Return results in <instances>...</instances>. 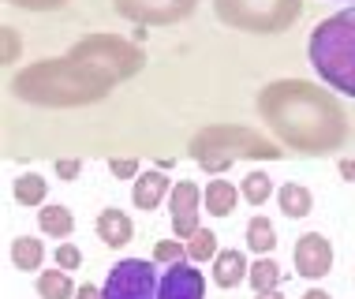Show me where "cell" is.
Wrapping results in <instances>:
<instances>
[{
  "instance_id": "1",
  "label": "cell",
  "mask_w": 355,
  "mask_h": 299,
  "mask_svg": "<svg viewBox=\"0 0 355 299\" xmlns=\"http://www.w3.org/2000/svg\"><path fill=\"white\" fill-rule=\"evenodd\" d=\"M258 117L284 146L300 153H333L348 142V117L329 90L306 79H277L258 94Z\"/></svg>"
},
{
  "instance_id": "2",
  "label": "cell",
  "mask_w": 355,
  "mask_h": 299,
  "mask_svg": "<svg viewBox=\"0 0 355 299\" xmlns=\"http://www.w3.org/2000/svg\"><path fill=\"white\" fill-rule=\"evenodd\" d=\"M109 75L101 67L75 60V56H60V60H37L12 79V94L19 101L31 105H49V109H75V105H94L109 98L112 90Z\"/></svg>"
},
{
  "instance_id": "3",
  "label": "cell",
  "mask_w": 355,
  "mask_h": 299,
  "mask_svg": "<svg viewBox=\"0 0 355 299\" xmlns=\"http://www.w3.org/2000/svg\"><path fill=\"white\" fill-rule=\"evenodd\" d=\"M306 56L333 90L355 98V8H344V12L322 19L311 31Z\"/></svg>"
},
{
  "instance_id": "4",
  "label": "cell",
  "mask_w": 355,
  "mask_h": 299,
  "mask_svg": "<svg viewBox=\"0 0 355 299\" xmlns=\"http://www.w3.org/2000/svg\"><path fill=\"white\" fill-rule=\"evenodd\" d=\"M191 157L198 161L206 172L220 176L225 169H232V161H277L281 150L277 142L262 139L251 128H239V123H214V128L198 131L191 139Z\"/></svg>"
},
{
  "instance_id": "5",
  "label": "cell",
  "mask_w": 355,
  "mask_h": 299,
  "mask_svg": "<svg viewBox=\"0 0 355 299\" xmlns=\"http://www.w3.org/2000/svg\"><path fill=\"white\" fill-rule=\"evenodd\" d=\"M225 26L247 34H281L303 15V0H214Z\"/></svg>"
},
{
  "instance_id": "6",
  "label": "cell",
  "mask_w": 355,
  "mask_h": 299,
  "mask_svg": "<svg viewBox=\"0 0 355 299\" xmlns=\"http://www.w3.org/2000/svg\"><path fill=\"white\" fill-rule=\"evenodd\" d=\"M68 56L101 67L112 83H123V79H131V75H139L142 64H146V56H142L139 45L123 42V37H116V34H90V37H83V42L71 45Z\"/></svg>"
},
{
  "instance_id": "7",
  "label": "cell",
  "mask_w": 355,
  "mask_h": 299,
  "mask_svg": "<svg viewBox=\"0 0 355 299\" xmlns=\"http://www.w3.org/2000/svg\"><path fill=\"white\" fill-rule=\"evenodd\" d=\"M161 277L153 269V258H120L109 269L101 284L105 299H157Z\"/></svg>"
},
{
  "instance_id": "8",
  "label": "cell",
  "mask_w": 355,
  "mask_h": 299,
  "mask_svg": "<svg viewBox=\"0 0 355 299\" xmlns=\"http://www.w3.org/2000/svg\"><path fill=\"white\" fill-rule=\"evenodd\" d=\"M112 8L139 26H168L187 19L198 8V0H112Z\"/></svg>"
},
{
  "instance_id": "9",
  "label": "cell",
  "mask_w": 355,
  "mask_h": 299,
  "mask_svg": "<svg viewBox=\"0 0 355 299\" xmlns=\"http://www.w3.org/2000/svg\"><path fill=\"white\" fill-rule=\"evenodd\" d=\"M295 273L306 277V281H322L325 273L333 269V244L322 232H303L295 239Z\"/></svg>"
},
{
  "instance_id": "10",
  "label": "cell",
  "mask_w": 355,
  "mask_h": 299,
  "mask_svg": "<svg viewBox=\"0 0 355 299\" xmlns=\"http://www.w3.org/2000/svg\"><path fill=\"white\" fill-rule=\"evenodd\" d=\"M198 202H202V195H198V183H191V180H180L176 187H172V195H168V210H172V236L176 239H191L198 232Z\"/></svg>"
},
{
  "instance_id": "11",
  "label": "cell",
  "mask_w": 355,
  "mask_h": 299,
  "mask_svg": "<svg viewBox=\"0 0 355 299\" xmlns=\"http://www.w3.org/2000/svg\"><path fill=\"white\" fill-rule=\"evenodd\" d=\"M157 299H206V277L195 262H176L161 273Z\"/></svg>"
},
{
  "instance_id": "12",
  "label": "cell",
  "mask_w": 355,
  "mask_h": 299,
  "mask_svg": "<svg viewBox=\"0 0 355 299\" xmlns=\"http://www.w3.org/2000/svg\"><path fill=\"white\" fill-rule=\"evenodd\" d=\"M94 232H98V239L105 247H128L131 236H135V225H131V217L123 214V210L109 206L98 214V221H94Z\"/></svg>"
},
{
  "instance_id": "13",
  "label": "cell",
  "mask_w": 355,
  "mask_h": 299,
  "mask_svg": "<svg viewBox=\"0 0 355 299\" xmlns=\"http://www.w3.org/2000/svg\"><path fill=\"white\" fill-rule=\"evenodd\" d=\"M165 195H172L165 172H161V169H153V172H139L135 187H131V202H135L139 210H157Z\"/></svg>"
},
{
  "instance_id": "14",
  "label": "cell",
  "mask_w": 355,
  "mask_h": 299,
  "mask_svg": "<svg viewBox=\"0 0 355 299\" xmlns=\"http://www.w3.org/2000/svg\"><path fill=\"white\" fill-rule=\"evenodd\" d=\"M236 202H239V191H236L228 180H209V183H206V191H202V210H206L209 217H232Z\"/></svg>"
},
{
  "instance_id": "15",
  "label": "cell",
  "mask_w": 355,
  "mask_h": 299,
  "mask_svg": "<svg viewBox=\"0 0 355 299\" xmlns=\"http://www.w3.org/2000/svg\"><path fill=\"white\" fill-rule=\"evenodd\" d=\"M247 273H251V266H247L243 250H220L214 258V281L220 288H236L247 281Z\"/></svg>"
},
{
  "instance_id": "16",
  "label": "cell",
  "mask_w": 355,
  "mask_h": 299,
  "mask_svg": "<svg viewBox=\"0 0 355 299\" xmlns=\"http://www.w3.org/2000/svg\"><path fill=\"white\" fill-rule=\"evenodd\" d=\"M37 228L49 232L53 239H68L75 232V217L68 206H42L37 210Z\"/></svg>"
},
{
  "instance_id": "17",
  "label": "cell",
  "mask_w": 355,
  "mask_h": 299,
  "mask_svg": "<svg viewBox=\"0 0 355 299\" xmlns=\"http://www.w3.org/2000/svg\"><path fill=\"white\" fill-rule=\"evenodd\" d=\"M45 195H49V183H45V176H37V172H23V176L15 180V202L19 206L42 210Z\"/></svg>"
},
{
  "instance_id": "18",
  "label": "cell",
  "mask_w": 355,
  "mask_h": 299,
  "mask_svg": "<svg viewBox=\"0 0 355 299\" xmlns=\"http://www.w3.org/2000/svg\"><path fill=\"white\" fill-rule=\"evenodd\" d=\"M37 296L42 299H75V284L68 269H42L37 273Z\"/></svg>"
},
{
  "instance_id": "19",
  "label": "cell",
  "mask_w": 355,
  "mask_h": 299,
  "mask_svg": "<svg viewBox=\"0 0 355 299\" xmlns=\"http://www.w3.org/2000/svg\"><path fill=\"white\" fill-rule=\"evenodd\" d=\"M277 202H281L284 217H306L314 210V198L303 183H284V187L277 191Z\"/></svg>"
},
{
  "instance_id": "20",
  "label": "cell",
  "mask_w": 355,
  "mask_h": 299,
  "mask_svg": "<svg viewBox=\"0 0 355 299\" xmlns=\"http://www.w3.org/2000/svg\"><path fill=\"white\" fill-rule=\"evenodd\" d=\"M12 262H15V269H42V262H45V244L42 239H34V236H19L15 244H12Z\"/></svg>"
},
{
  "instance_id": "21",
  "label": "cell",
  "mask_w": 355,
  "mask_h": 299,
  "mask_svg": "<svg viewBox=\"0 0 355 299\" xmlns=\"http://www.w3.org/2000/svg\"><path fill=\"white\" fill-rule=\"evenodd\" d=\"M247 281H251V288L254 292H277L281 288V281H284V269L273 262V258H258V262L251 266V273H247Z\"/></svg>"
},
{
  "instance_id": "22",
  "label": "cell",
  "mask_w": 355,
  "mask_h": 299,
  "mask_svg": "<svg viewBox=\"0 0 355 299\" xmlns=\"http://www.w3.org/2000/svg\"><path fill=\"white\" fill-rule=\"evenodd\" d=\"M247 247L254 250V255H270L277 247V232H273V221L270 217H251L247 221Z\"/></svg>"
},
{
  "instance_id": "23",
  "label": "cell",
  "mask_w": 355,
  "mask_h": 299,
  "mask_svg": "<svg viewBox=\"0 0 355 299\" xmlns=\"http://www.w3.org/2000/svg\"><path fill=\"white\" fill-rule=\"evenodd\" d=\"M239 195L251 202V206H262V202L273 195V180L266 176V172L254 169V172H247V176H243V183H239Z\"/></svg>"
},
{
  "instance_id": "24",
  "label": "cell",
  "mask_w": 355,
  "mask_h": 299,
  "mask_svg": "<svg viewBox=\"0 0 355 299\" xmlns=\"http://www.w3.org/2000/svg\"><path fill=\"white\" fill-rule=\"evenodd\" d=\"M217 236L209 232V228H198L195 236L187 239V262H209V258H217Z\"/></svg>"
},
{
  "instance_id": "25",
  "label": "cell",
  "mask_w": 355,
  "mask_h": 299,
  "mask_svg": "<svg viewBox=\"0 0 355 299\" xmlns=\"http://www.w3.org/2000/svg\"><path fill=\"white\" fill-rule=\"evenodd\" d=\"M153 262H161V266L187 262V244H180V239H157V247H153Z\"/></svg>"
},
{
  "instance_id": "26",
  "label": "cell",
  "mask_w": 355,
  "mask_h": 299,
  "mask_svg": "<svg viewBox=\"0 0 355 299\" xmlns=\"http://www.w3.org/2000/svg\"><path fill=\"white\" fill-rule=\"evenodd\" d=\"M53 258H56V266H60V269H79L83 266V250L75 244H60Z\"/></svg>"
},
{
  "instance_id": "27",
  "label": "cell",
  "mask_w": 355,
  "mask_h": 299,
  "mask_svg": "<svg viewBox=\"0 0 355 299\" xmlns=\"http://www.w3.org/2000/svg\"><path fill=\"white\" fill-rule=\"evenodd\" d=\"M8 4L26 8V12H56V8H64L68 0H8Z\"/></svg>"
},
{
  "instance_id": "28",
  "label": "cell",
  "mask_w": 355,
  "mask_h": 299,
  "mask_svg": "<svg viewBox=\"0 0 355 299\" xmlns=\"http://www.w3.org/2000/svg\"><path fill=\"white\" fill-rule=\"evenodd\" d=\"M19 49H23V42L15 37V31H12V26H4V64H12Z\"/></svg>"
},
{
  "instance_id": "29",
  "label": "cell",
  "mask_w": 355,
  "mask_h": 299,
  "mask_svg": "<svg viewBox=\"0 0 355 299\" xmlns=\"http://www.w3.org/2000/svg\"><path fill=\"white\" fill-rule=\"evenodd\" d=\"M109 169H112V176H120V180L139 176V161H109Z\"/></svg>"
},
{
  "instance_id": "30",
  "label": "cell",
  "mask_w": 355,
  "mask_h": 299,
  "mask_svg": "<svg viewBox=\"0 0 355 299\" xmlns=\"http://www.w3.org/2000/svg\"><path fill=\"white\" fill-rule=\"evenodd\" d=\"M83 172V161H56V176L60 180H75Z\"/></svg>"
},
{
  "instance_id": "31",
  "label": "cell",
  "mask_w": 355,
  "mask_h": 299,
  "mask_svg": "<svg viewBox=\"0 0 355 299\" xmlns=\"http://www.w3.org/2000/svg\"><path fill=\"white\" fill-rule=\"evenodd\" d=\"M75 299H105V296H101V288H94V284H79Z\"/></svg>"
},
{
  "instance_id": "32",
  "label": "cell",
  "mask_w": 355,
  "mask_h": 299,
  "mask_svg": "<svg viewBox=\"0 0 355 299\" xmlns=\"http://www.w3.org/2000/svg\"><path fill=\"white\" fill-rule=\"evenodd\" d=\"M340 176L348 180V183L355 180V161H340Z\"/></svg>"
},
{
  "instance_id": "33",
  "label": "cell",
  "mask_w": 355,
  "mask_h": 299,
  "mask_svg": "<svg viewBox=\"0 0 355 299\" xmlns=\"http://www.w3.org/2000/svg\"><path fill=\"white\" fill-rule=\"evenodd\" d=\"M303 299H333V296L322 292V288H311V292H303Z\"/></svg>"
},
{
  "instance_id": "34",
  "label": "cell",
  "mask_w": 355,
  "mask_h": 299,
  "mask_svg": "<svg viewBox=\"0 0 355 299\" xmlns=\"http://www.w3.org/2000/svg\"><path fill=\"white\" fill-rule=\"evenodd\" d=\"M254 299H284L281 292H254Z\"/></svg>"
}]
</instances>
